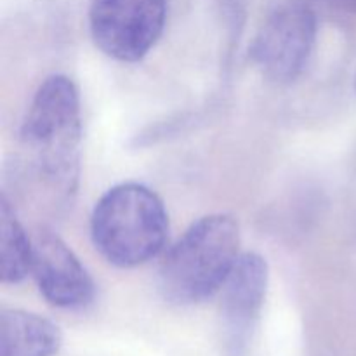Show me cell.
<instances>
[{"instance_id": "cell-3", "label": "cell", "mask_w": 356, "mask_h": 356, "mask_svg": "<svg viewBox=\"0 0 356 356\" xmlns=\"http://www.w3.org/2000/svg\"><path fill=\"white\" fill-rule=\"evenodd\" d=\"M21 139L49 181L72 188L79 169L82 139L80 96L72 79L51 75L31 99Z\"/></svg>"}, {"instance_id": "cell-7", "label": "cell", "mask_w": 356, "mask_h": 356, "mask_svg": "<svg viewBox=\"0 0 356 356\" xmlns=\"http://www.w3.org/2000/svg\"><path fill=\"white\" fill-rule=\"evenodd\" d=\"M31 275L49 305L82 309L94 299V282L72 249L52 232L33 236Z\"/></svg>"}, {"instance_id": "cell-1", "label": "cell", "mask_w": 356, "mask_h": 356, "mask_svg": "<svg viewBox=\"0 0 356 356\" xmlns=\"http://www.w3.org/2000/svg\"><path fill=\"white\" fill-rule=\"evenodd\" d=\"M238 222L226 214L198 219L167 250L160 291L172 305H198L225 285L240 254Z\"/></svg>"}, {"instance_id": "cell-9", "label": "cell", "mask_w": 356, "mask_h": 356, "mask_svg": "<svg viewBox=\"0 0 356 356\" xmlns=\"http://www.w3.org/2000/svg\"><path fill=\"white\" fill-rule=\"evenodd\" d=\"M33 238L24 233L9 200H0V275L3 284H19L31 273Z\"/></svg>"}, {"instance_id": "cell-2", "label": "cell", "mask_w": 356, "mask_h": 356, "mask_svg": "<svg viewBox=\"0 0 356 356\" xmlns=\"http://www.w3.org/2000/svg\"><path fill=\"white\" fill-rule=\"evenodd\" d=\"M169 216L159 195L139 183L108 190L90 216V235L97 252L118 268H136L165 247Z\"/></svg>"}, {"instance_id": "cell-8", "label": "cell", "mask_w": 356, "mask_h": 356, "mask_svg": "<svg viewBox=\"0 0 356 356\" xmlns=\"http://www.w3.org/2000/svg\"><path fill=\"white\" fill-rule=\"evenodd\" d=\"M63 334L54 322L24 309L0 313V356H56Z\"/></svg>"}, {"instance_id": "cell-10", "label": "cell", "mask_w": 356, "mask_h": 356, "mask_svg": "<svg viewBox=\"0 0 356 356\" xmlns=\"http://www.w3.org/2000/svg\"><path fill=\"white\" fill-rule=\"evenodd\" d=\"M355 92H356V75H355Z\"/></svg>"}, {"instance_id": "cell-4", "label": "cell", "mask_w": 356, "mask_h": 356, "mask_svg": "<svg viewBox=\"0 0 356 356\" xmlns=\"http://www.w3.org/2000/svg\"><path fill=\"white\" fill-rule=\"evenodd\" d=\"M165 17L167 0H92L90 35L106 56L136 63L156 44Z\"/></svg>"}, {"instance_id": "cell-5", "label": "cell", "mask_w": 356, "mask_h": 356, "mask_svg": "<svg viewBox=\"0 0 356 356\" xmlns=\"http://www.w3.org/2000/svg\"><path fill=\"white\" fill-rule=\"evenodd\" d=\"M315 37V13L306 3H285L273 10L259 28L250 45V58L264 76L289 83L305 70Z\"/></svg>"}, {"instance_id": "cell-6", "label": "cell", "mask_w": 356, "mask_h": 356, "mask_svg": "<svg viewBox=\"0 0 356 356\" xmlns=\"http://www.w3.org/2000/svg\"><path fill=\"white\" fill-rule=\"evenodd\" d=\"M268 264L256 252L240 254L221 292V334L228 356H245L266 299Z\"/></svg>"}]
</instances>
